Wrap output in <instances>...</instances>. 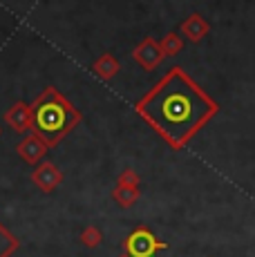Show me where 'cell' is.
<instances>
[{
  "label": "cell",
  "instance_id": "1",
  "mask_svg": "<svg viewBox=\"0 0 255 257\" xmlns=\"http://www.w3.org/2000/svg\"><path fill=\"white\" fill-rule=\"evenodd\" d=\"M137 110L170 146L181 148L217 112V105L186 76L184 70L173 67Z\"/></svg>",
  "mask_w": 255,
  "mask_h": 257
},
{
  "label": "cell",
  "instance_id": "2",
  "mask_svg": "<svg viewBox=\"0 0 255 257\" xmlns=\"http://www.w3.org/2000/svg\"><path fill=\"white\" fill-rule=\"evenodd\" d=\"M78 121L76 110L54 90H47L34 105V130L47 143L61 141Z\"/></svg>",
  "mask_w": 255,
  "mask_h": 257
},
{
  "label": "cell",
  "instance_id": "3",
  "mask_svg": "<svg viewBox=\"0 0 255 257\" xmlns=\"http://www.w3.org/2000/svg\"><path fill=\"white\" fill-rule=\"evenodd\" d=\"M125 248L132 257H153L157 250L166 248V244L157 241V237L148 228H137L135 233L128 237Z\"/></svg>",
  "mask_w": 255,
  "mask_h": 257
},
{
  "label": "cell",
  "instance_id": "4",
  "mask_svg": "<svg viewBox=\"0 0 255 257\" xmlns=\"http://www.w3.org/2000/svg\"><path fill=\"white\" fill-rule=\"evenodd\" d=\"M14 248H16V239L0 226V257H9Z\"/></svg>",
  "mask_w": 255,
  "mask_h": 257
}]
</instances>
